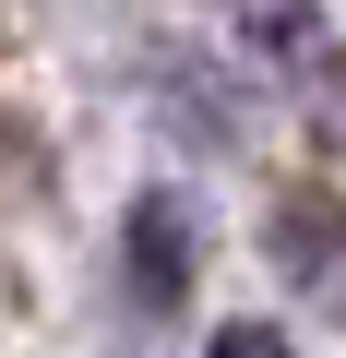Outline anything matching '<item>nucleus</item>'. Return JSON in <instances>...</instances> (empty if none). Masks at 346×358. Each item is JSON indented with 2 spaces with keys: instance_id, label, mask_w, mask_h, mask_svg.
<instances>
[{
  "instance_id": "1",
  "label": "nucleus",
  "mask_w": 346,
  "mask_h": 358,
  "mask_svg": "<svg viewBox=\"0 0 346 358\" xmlns=\"http://www.w3.org/2000/svg\"><path fill=\"white\" fill-rule=\"evenodd\" d=\"M203 358H298V346H287L275 322H215V334H203Z\"/></svg>"
}]
</instances>
